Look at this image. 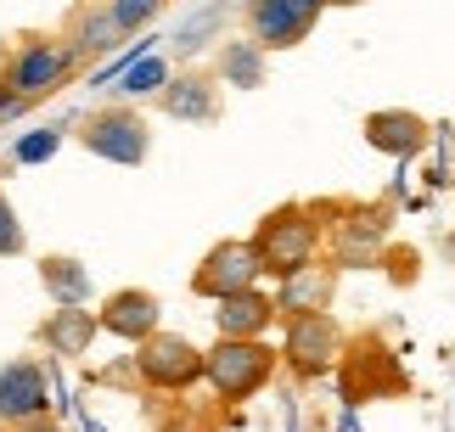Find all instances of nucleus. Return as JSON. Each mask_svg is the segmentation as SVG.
Masks as SVG:
<instances>
[{"label":"nucleus","mask_w":455,"mask_h":432,"mask_svg":"<svg viewBox=\"0 0 455 432\" xmlns=\"http://www.w3.org/2000/svg\"><path fill=\"white\" fill-rule=\"evenodd\" d=\"M338 359H343V326L331 315H292L287 320L282 365L299 376V382H321V376H331Z\"/></svg>","instance_id":"7"},{"label":"nucleus","mask_w":455,"mask_h":432,"mask_svg":"<svg viewBox=\"0 0 455 432\" xmlns=\"http://www.w3.org/2000/svg\"><path fill=\"white\" fill-rule=\"evenodd\" d=\"M135 376L157 393H186V388L203 382V349L191 337L157 326L147 342H135Z\"/></svg>","instance_id":"6"},{"label":"nucleus","mask_w":455,"mask_h":432,"mask_svg":"<svg viewBox=\"0 0 455 432\" xmlns=\"http://www.w3.org/2000/svg\"><path fill=\"white\" fill-rule=\"evenodd\" d=\"M326 6H365V0H326Z\"/></svg>","instance_id":"24"},{"label":"nucleus","mask_w":455,"mask_h":432,"mask_svg":"<svg viewBox=\"0 0 455 432\" xmlns=\"http://www.w3.org/2000/svg\"><path fill=\"white\" fill-rule=\"evenodd\" d=\"M96 337H101V320L91 303H57L40 320V349H51L57 359H84Z\"/></svg>","instance_id":"14"},{"label":"nucleus","mask_w":455,"mask_h":432,"mask_svg":"<svg viewBox=\"0 0 455 432\" xmlns=\"http://www.w3.org/2000/svg\"><path fill=\"white\" fill-rule=\"evenodd\" d=\"M331 298H338V264H326V258H315V264L292 270L275 281V309H282V320L292 315H331Z\"/></svg>","instance_id":"12"},{"label":"nucleus","mask_w":455,"mask_h":432,"mask_svg":"<svg viewBox=\"0 0 455 432\" xmlns=\"http://www.w3.org/2000/svg\"><path fill=\"white\" fill-rule=\"evenodd\" d=\"M265 57H270L265 45L231 40V45L220 51V79L231 84V90H259V84H265Z\"/></svg>","instance_id":"17"},{"label":"nucleus","mask_w":455,"mask_h":432,"mask_svg":"<svg viewBox=\"0 0 455 432\" xmlns=\"http://www.w3.org/2000/svg\"><path fill=\"white\" fill-rule=\"evenodd\" d=\"M79 146L91 152V158H101V163L141 169L152 158V130H147V118L135 113V107H101V113L84 118Z\"/></svg>","instance_id":"4"},{"label":"nucleus","mask_w":455,"mask_h":432,"mask_svg":"<svg viewBox=\"0 0 455 432\" xmlns=\"http://www.w3.org/2000/svg\"><path fill=\"white\" fill-rule=\"evenodd\" d=\"M326 0H259L248 6V40L265 51H299L315 23H321Z\"/></svg>","instance_id":"8"},{"label":"nucleus","mask_w":455,"mask_h":432,"mask_svg":"<svg viewBox=\"0 0 455 432\" xmlns=\"http://www.w3.org/2000/svg\"><path fill=\"white\" fill-rule=\"evenodd\" d=\"M439 253H444V264H450V270H455V231H450V236H444V247H439Z\"/></svg>","instance_id":"23"},{"label":"nucleus","mask_w":455,"mask_h":432,"mask_svg":"<svg viewBox=\"0 0 455 432\" xmlns=\"http://www.w3.org/2000/svg\"><path fill=\"white\" fill-rule=\"evenodd\" d=\"M40 287L51 292V303H91V270L74 253H45L40 258Z\"/></svg>","instance_id":"16"},{"label":"nucleus","mask_w":455,"mask_h":432,"mask_svg":"<svg viewBox=\"0 0 455 432\" xmlns=\"http://www.w3.org/2000/svg\"><path fill=\"white\" fill-rule=\"evenodd\" d=\"M157 107L180 124H214L225 113V90L220 74H203V67H186V74H169V84L157 90Z\"/></svg>","instance_id":"10"},{"label":"nucleus","mask_w":455,"mask_h":432,"mask_svg":"<svg viewBox=\"0 0 455 432\" xmlns=\"http://www.w3.org/2000/svg\"><path fill=\"white\" fill-rule=\"evenodd\" d=\"M365 146L382 152V158H394V163H405V158H422V152L433 146V124L422 113H411V107H377V113H365Z\"/></svg>","instance_id":"9"},{"label":"nucleus","mask_w":455,"mask_h":432,"mask_svg":"<svg viewBox=\"0 0 455 432\" xmlns=\"http://www.w3.org/2000/svg\"><path fill=\"white\" fill-rule=\"evenodd\" d=\"M79 62L84 57L74 51V40H28L6 62V84H12V96L28 107V101H45L51 90H62V84L74 79Z\"/></svg>","instance_id":"5"},{"label":"nucleus","mask_w":455,"mask_h":432,"mask_svg":"<svg viewBox=\"0 0 455 432\" xmlns=\"http://www.w3.org/2000/svg\"><path fill=\"white\" fill-rule=\"evenodd\" d=\"M96 320H101V332L118 337V342H147L157 326H164V303H157V292H147V287H118V292L101 298Z\"/></svg>","instance_id":"11"},{"label":"nucleus","mask_w":455,"mask_h":432,"mask_svg":"<svg viewBox=\"0 0 455 432\" xmlns=\"http://www.w3.org/2000/svg\"><path fill=\"white\" fill-rule=\"evenodd\" d=\"M321 241H326L321 202H282V208H270L253 224V247H259V258H265L270 281L315 264V258H321Z\"/></svg>","instance_id":"1"},{"label":"nucleus","mask_w":455,"mask_h":432,"mask_svg":"<svg viewBox=\"0 0 455 432\" xmlns=\"http://www.w3.org/2000/svg\"><path fill=\"white\" fill-rule=\"evenodd\" d=\"M275 320H282V309H275V292H265V287L231 292V298L214 303V332L220 337H270Z\"/></svg>","instance_id":"15"},{"label":"nucleus","mask_w":455,"mask_h":432,"mask_svg":"<svg viewBox=\"0 0 455 432\" xmlns=\"http://www.w3.org/2000/svg\"><path fill=\"white\" fill-rule=\"evenodd\" d=\"M242 6H259V0H242Z\"/></svg>","instance_id":"25"},{"label":"nucleus","mask_w":455,"mask_h":432,"mask_svg":"<svg viewBox=\"0 0 455 432\" xmlns=\"http://www.w3.org/2000/svg\"><path fill=\"white\" fill-rule=\"evenodd\" d=\"M34 416H51V382L34 359H12L0 365V421H34Z\"/></svg>","instance_id":"13"},{"label":"nucleus","mask_w":455,"mask_h":432,"mask_svg":"<svg viewBox=\"0 0 455 432\" xmlns=\"http://www.w3.org/2000/svg\"><path fill=\"white\" fill-rule=\"evenodd\" d=\"M157 432H208V427H203V421H191V416H169Z\"/></svg>","instance_id":"22"},{"label":"nucleus","mask_w":455,"mask_h":432,"mask_svg":"<svg viewBox=\"0 0 455 432\" xmlns=\"http://www.w3.org/2000/svg\"><path fill=\"white\" fill-rule=\"evenodd\" d=\"M57 146H62V130L57 124L28 130L23 141H12V163H45V158H57Z\"/></svg>","instance_id":"20"},{"label":"nucleus","mask_w":455,"mask_h":432,"mask_svg":"<svg viewBox=\"0 0 455 432\" xmlns=\"http://www.w3.org/2000/svg\"><path fill=\"white\" fill-rule=\"evenodd\" d=\"M253 287H265V258H259L253 236L214 241V247L197 258V270H191V292L208 298V303L231 298V292H253Z\"/></svg>","instance_id":"3"},{"label":"nucleus","mask_w":455,"mask_h":432,"mask_svg":"<svg viewBox=\"0 0 455 432\" xmlns=\"http://www.w3.org/2000/svg\"><path fill=\"white\" fill-rule=\"evenodd\" d=\"M23 247H28V236H23V219H17L12 197L0 192V258H17Z\"/></svg>","instance_id":"21"},{"label":"nucleus","mask_w":455,"mask_h":432,"mask_svg":"<svg viewBox=\"0 0 455 432\" xmlns=\"http://www.w3.org/2000/svg\"><path fill=\"white\" fill-rule=\"evenodd\" d=\"M275 371H282V349H270L265 337H220L214 349H203V382L220 393V405H248L253 393L270 388Z\"/></svg>","instance_id":"2"},{"label":"nucleus","mask_w":455,"mask_h":432,"mask_svg":"<svg viewBox=\"0 0 455 432\" xmlns=\"http://www.w3.org/2000/svg\"><path fill=\"white\" fill-rule=\"evenodd\" d=\"M101 12H108V17H113V28L130 40V34H141L152 17L164 12V0H101Z\"/></svg>","instance_id":"19"},{"label":"nucleus","mask_w":455,"mask_h":432,"mask_svg":"<svg viewBox=\"0 0 455 432\" xmlns=\"http://www.w3.org/2000/svg\"><path fill=\"white\" fill-rule=\"evenodd\" d=\"M169 57H157V51H141V57H135L124 74H118V96L124 101H147V96H157L169 84Z\"/></svg>","instance_id":"18"}]
</instances>
